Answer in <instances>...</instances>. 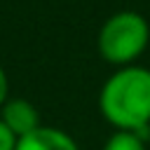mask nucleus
Masks as SVG:
<instances>
[{
  "label": "nucleus",
  "instance_id": "nucleus-1",
  "mask_svg": "<svg viewBox=\"0 0 150 150\" xmlns=\"http://www.w3.org/2000/svg\"><path fill=\"white\" fill-rule=\"evenodd\" d=\"M98 112L112 131L145 134L150 124V68H115L98 89Z\"/></svg>",
  "mask_w": 150,
  "mask_h": 150
},
{
  "label": "nucleus",
  "instance_id": "nucleus-2",
  "mask_svg": "<svg viewBox=\"0 0 150 150\" xmlns=\"http://www.w3.org/2000/svg\"><path fill=\"white\" fill-rule=\"evenodd\" d=\"M150 47V23L136 9H120L110 14L96 35L98 56L112 68L134 66Z\"/></svg>",
  "mask_w": 150,
  "mask_h": 150
},
{
  "label": "nucleus",
  "instance_id": "nucleus-3",
  "mask_svg": "<svg viewBox=\"0 0 150 150\" xmlns=\"http://www.w3.org/2000/svg\"><path fill=\"white\" fill-rule=\"evenodd\" d=\"M0 120L9 127V131L21 138L30 131H35L38 127H42V120H40V110L35 108V103H30L28 98H21V96H9L2 108H0Z\"/></svg>",
  "mask_w": 150,
  "mask_h": 150
},
{
  "label": "nucleus",
  "instance_id": "nucleus-4",
  "mask_svg": "<svg viewBox=\"0 0 150 150\" xmlns=\"http://www.w3.org/2000/svg\"><path fill=\"white\" fill-rule=\"evenodd\" d=\"M14 150H80V145L68 131H63L59 127L42 124L35 131L21 136L16 141Z\"/></svg>",
  "mask_w": 150,
  "mask_h": 150
},
{
  "label": "nucleus",
  "instance_id": "nucleus-5",
  "mask_svg": "<svg viewBox=\"0 0 150 150\" xmlns=\"http://www.w3.org/2000/svg\"><path fill=\"white\" fill-rule=\"evenodd\" d=\"M101 150H150L145 134L138 131H112Z\"/></svg>",
  "mask_w": 150,
  "mask_h": 150
},
{
  "label": "nucleus",
  "instance_id": "nucleus-6",
  "mask_svg": "<svg viewBox=\"0 0 150 150\" xmlns=\"http://www.w3.org/2000/svg\"><path fill=\"white\" fill-rule=\"evenodd\" d=\"M16 141H19V138H16V136L9 131V127L0 120V150H14V148H16Z\"/></svg>",
  "mask_w": 150,
  "mask_h": 150
},
{
  "label": "nucleus",
  "instance_id": "nucleus-7",
  "mask_svg": "<svg viewBox=\"0 0 150 150\" xmlns=\"http://www.w3.org/2000/svg\"><path fill=\"white\" fill-rule=\"evenodd\" d=\"M7 98H9V77H7L5 68L0 66V108H2V103Z\"/></svg>",
  "mask_w": 150,
  "mask_h": 150
},
{
  "label": "nucleus",
  "instance_id": "nucleus-8",
  "mask_svg": "<svg viewBox=\"0 0 150 150\" xmlns=\"http://www.w3.org/2000/svg\"><path fill=\"white\" fill-rule=\"evenodd\" d=\"M145 141H148V145H150V124H148V129H145Z\"/></svg>",
  "mask_w": 150,
  "mask_h": 150
}]
</instances>
